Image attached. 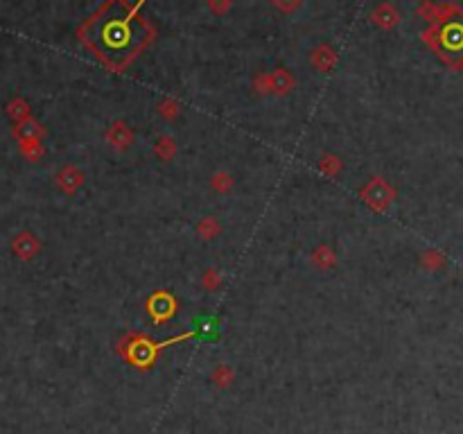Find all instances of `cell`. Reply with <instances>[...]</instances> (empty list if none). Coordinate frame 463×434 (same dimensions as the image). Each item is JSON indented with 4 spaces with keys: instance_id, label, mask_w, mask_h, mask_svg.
Listing matches in <instances>:
<instances>
[{
    "instance_id": "obj_1",
    "label": "cell",
    "mask_w": 463,
    "mask_h": 434,
    "mask_svg": "<svg viewBox=\"0 0 463 434\" xmlns=\"http://www.w3.org/2000/svg\"><path fill=\"white\" fill-rule=\"evenodd\" d=\"M138 30H140V25L136 23V19L127 14L125 7L113 5L90 25L88 41L95 46L102 55L123 59L138 46L140 41Z\"/></svg>"
},
{
    "instance_id": "obj_2",
    "label": "cell",
    "mask_w": 463,
    "mask_h": 434,
    "mask_svg": "<svg viewBox=\"0 0 463 434\" xmlns=\"http://www.w3.org/2000/svg\"><path fill=\"white\" fill-rule=\"evenodd\" d=\"M439 43L445 57H463V19H449L441 25Z\"/></svg>"
}]
</instances>
